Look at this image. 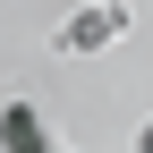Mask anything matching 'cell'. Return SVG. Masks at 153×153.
<instances>
[{
	"label": "cell",
	"instance_id": "obj_1",
	"mask_svg": "<svg viewBox=\"0 0 153 153\" xmlns=\"http://www.w3.org/2000/svg\"><path fill=\"white\" fill-rule=\"evenodd\" d=\"M0 153H51V136H43V119H34L26 102H9V111H0Z\"/></svg>",
	"mask_w": 153,
	"mask_h": 153
}]
</instances>
